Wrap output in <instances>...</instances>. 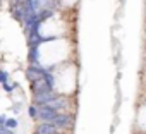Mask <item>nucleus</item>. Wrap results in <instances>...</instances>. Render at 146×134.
<instances>
[{
	"label": "nucleus",
	"mask_w": 146,
	"mask_h": 134,
	"mask_svg": "<svg viewBox=\"0 0 146 134\" xmlns=\"http://www.w3.org/2000/svg\"><path fill=\"white\" fill-rule=\"evenodd\" d=\"M57 129H67V127H72V124H74V115H72L70 112H60L55 120L52 122Z\"/></svg>",
	"instance_id": "obj_1"
},
{
	"label": "nucleus",
	"mask_w": 146,
	"mask_h": 134,
	"mask_svg": "<svg viewBox=\"0 0 146 134\" xmlns=\"http://www.w3.org/2000/svg\"><path fill=\"white\" fill-rule=\"evenodd\" d=\"M35 134H60L58 129L53 124H40L35 131Z\"/></svg>",
	"instance_id": "obj_2"
},
{
	"label": "nucleus",
	"mask_w": 146,
	"mask_h": 134,
	"mask_svg": "<svg viewBox=\"0 0 146 134\" xmlns=\"http://www.w3.org/2000/svg\"><path fill=\"white\" fill-rule=\"evenodd\" d=\"M4 127H7V129L14 131V129L17 127V120H16V119H7V122H5V125H4Z\"/></svg>",
	"instance_id": "obj_3"
},
{
	"label": "nucleus",
	"mask_w": 146,
	"mask_h": 134,
	"mask_svg": "<svg viewBox=\"0 0 146 134\" xmlns=\"http://www.w3.org/2000/svg\"><path fill=\"white\" fill-rule=\"evenodd\" d=\"M4 90H5L7 93H12V91L16 90V83H11V81H7V83H4Z\"/></svg>",
	"instance_id": "obj_4"
},
{
	"label": "nucleus",
	"mask_w": 146,
	"mask_h": 134,
	"mask_svg": "<svg viewBox=\"0 0 146 134\" xmlns=\"http://www.w3.org/2000/svg\"><path fill=\"white\" fill-rule=\"evenodd\" d=\"M28 112H29V117H31V119H36V113H38V107H36V105H31Z\"/></svg>",
	"instance_id": "obj_5"
},
{
	"label": "nucleus",
	"mask_w": 146,
	"mask_h": 134,
	"mask_svg": "<svg viewBox=\"0 0 146 134\" xmlns=\"http://www.w3.org/2000/svg\"><path fill=\"white\" fill-rule=\"evenodd\" d=\"M0 81H2V84H4V83H7V81H9V72L0 71Z\"/></svg>",
	"instance_id": "obj_6"
},
{
	"label": "nucleus",
	"mask_w": 146,
	"mask_h": 134,
	"mask_svg": "<svg viewBox=\"0 0 146 134\" xmlns=\"http://www.w3.org/2000/svg\"><path fill=\"white\" fill-rule=\"evenodd\" d=\"M7 119H9L7 115H0V127H4V125H5V122H7Z\"/></svg>",
	"instance_id": "obj_7"
}]
</instances>
